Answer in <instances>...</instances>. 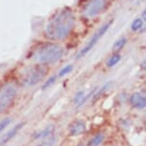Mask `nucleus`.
<instances>
[{"mask_svg": "<svg viewBox=\"0 0 146 146\" xmlns=\"http://www.w3.org/2000/svg\"><path fill=\"white\" fill-rule=\"evenodd\" d=\"M76 26V15L70 8H63L52 16L45 27V36L51 41L66 39Z\"/></svg>", "mask_w": 146, "mask_h": 146, "instance_id": "1", "label": "nucleus"}, {"mask_svg": "<svg viewBox=\"0 0 146 146\" xmlns=\"http://www.w3.org/2000/svg\"><path fill=\"white\" fill-rule=\"evenodd\" d=\"M64 54V48L56 42H44L35 46L29 56L39 65H51L58 62Z\"/></svg>", "mask_w": 146, "mask_h": 146, "instance_id": "2", "label": "nucleus"}, {"mask_svg": "<svg viewBox=\"0 0 146 146\" xmlns=\"http://www.w3.org/2000/svg\"><path fill=\"white\" fill-rule=\"evenodd\" d=\"M16 95L17 88L12 82H7L0 87V113H3L13 105Z\"/></svg>", "mask_w": 146, "mask_h": 146, "instance_id": "3", "label": "nucleus"}, {"mask_svg": "<svg viewBox=\"0 0 146 146\" xmlns=\"http://www.w3.org/2000/svg\"><path fill=\"white\" fill-rule=\"evenodd\" d=\"M47 68L44 65L36 64L27 70L26 74L22 78V84L26 87H32L42 80L47 75Z\"/></svg>", "mask_w": 146, "mask_h": 146, "instance_id": "4", "label": "nucleus"}, {"mask_svg": "<svg viewBox=\"0 0 146 146\" xmlns=\"http://www.w3.org/2000/svg\"><path fill=\"white\" fill-rule=\"evenodd\" d=\"M109 0H90L85 5L83 13L85 16L89 18H93L98 16L100 13H104L109 7Z\"/></svg>", "mask_w": 146, "mask_h": 146, "instance_id": "5", "label": "nucleus"}, {"mask_svg": "<svg viewBox=\"0 0 146 146\" xmlns=\"http://www.w3.org/2000/svg\"><path fill=\"white\" fill-rule=\"evenodd\" d=\"M112 23H113V20L107 22L106 24H104L102 27H100V28L98 30V32H96V34L93 35L89 42L86 44V46H85L84 48L78 53V58H81L82 56H84L85 54H87L91 50H92L94 47L96 45V43L100 40V38L103 37V35H105L107 32H108V30L110 29V27H111V25H112Z\"/></svg>", "mask_w": 146, "mask_h": 146, "instance_id": "6", "label": "nucleus"}, {"mask_svg": "<svg viewBox=\"0 0 146 146\" xmlns=\"http://www.w3.org/2000/svg\"><path fill=\"white\" fill-rule=\"evenodd\" d=\"M25 125V122H21L19 123V124L15 125V127L12 128L9 132H7L6 134L3 135L1 137H0V146H3L4 144H6L8 141H10L11 139H13V137L15 136L16 134L18 133L19 131L21 130L22 128H23V126Z\"/></svg>", "mask_w": 146, "mask_h": 146, "instance_id": "7", "label": "nucleus"}, {"mask_svg": "<svg viewBox=\"0 0 146 146\" xmlns=\"http://www.w3.org/2000/svg\"><path fill=\"white\" fill-rule=\"evenodd\" d=\"M131 105L136 109H143L146 106V98L140 93H134L130 98Z\"/></svg>", "mask_w": 146, "mask_h": 146, "instance_id": "8", "label": "nucleus"}, {"mask_svg": "<svg viewBox=\"0 0 146 146\" xmlns=\"http://www.w3.org/2000/svg\"><path fill=\"white\" fill-rule=\"evenodd\" d=\"M86 129L85 123L82 120H76L70 125V133L72 136H78L83 134Z\"/></svg>", "mask_w": 146, "mask_h": 146, "instance_id": "9", "label": "nucleus"}, {"mask_svg": "<svg viewBox=\"0 0 146 146\" xmlns=\"http://www.w3.org/2000/svg\"><path fill=\"white\" fill-rule=\"evenodd\" d=\"M54 130V127L53 125H49L47 126L45 129H43L42 131H39V132H36V133L34 134V139H43V137H49L51 134H53V132Z\"/></svg>", "mask_w": 146, "mask_h": 146, "instance_id": "10", "label": "nucleus"}, {"mask_svg": "<svg viewBox=\"0 0 146 146\" xmlns=\"http://www.w3.org/2000/svg\"><path fill=\"white\" fill-rule=\"evenodd\" d=\"M126 43H127V38L121 37L119 39H117L114 43V45H113V51H114L115 53H118V52L121 51L123 48H124Z\"/></svg>", "mask_w": 146, "mask_h": 146, "instance_id": "11", "label": "nucleus"}, {"mask_svg": "<svg viewBox=\"0 0 146 146\" xmlns=\"http://www.w3.org/2000/svg\"><path fill=\"white\" fill-rule=\"evenodd\" d=\"M103 140H104V135L102 133H100L96 135L93 139H90L89 143H88V146H100L102 143Z\"/></svg>", "mask_w": 146, "mask_h": 146, "instance_id": "12", "label": "nucleus"}, {"mask_svg": "<svg viewBox=\"0 0 146 146\" xmlns=\"http://www.w3.org/2000/svg\"><path fill=\"white\" fill-rule=\"evenodd\" d=\"M120 59H121L120 54L118 53H115L114 54H112V56L109 57L108 60H107L106 65L108 66V67L112 68V67H114V66L117 65V63L120 61Z\"/></svg>", "mask_w": 146, "mask_h": 146, "instance_id": "13", "label": "nucleus"}, {"mask_svg": "<svg viewBox=\"0 0 146 146\" xmlns=\"http://www.w3.org/2000/svg\"><path fill=\"white\" fill-rule=\"evenodd\" d=\"M73 70H74V65L73 64H68L59 71V73L57 76H58L59 78H62V76H67L68 74L72 73V71Z\"/></svg>", "mask_w": 146, "mask_h": 146, "instance_id": "14", "label": "nucleus"}, {"mask_svg": "<svg viewBox=\"0 0 146 146\" xmlns=\"http://www.w3.org/2000/svg\"><path fill=\"white\" fill-rule=\"evenodd\" d=\"M142 24H143V21L141 18H137L135 19V20L132 22L131 24V30L134 32H137L139 31L140 29H141L142 27Z\"/></svg>", "mask_w": 146, "mask_h": 146, "instance_id": "15", "label": "nucleus"}, {"mask_svg": "<svg viewBox=\"0 0 146 146\" xmlns=\"http://www.w3.org/2000/svg\"><path fill=\"white\" fill-rule=\"evenodd\" d=\"M56 139L54 137H51V139H46L42 142L38 143V144L35 146H54V143H56Z\"/></svg>", "mask_w": 146, "mask_h": 146, "instance_id": "16", "label": "nucleus"}, {"mask_svg": "<svg viewBox=\"0 0 146 146\" xmlns=\"http://www.w3.org/2000/svg\"><path fill=\"white\" fill-rule=\"evenodd\" d=\"M11 122H12V118L11 117H6V118H4L3 120L0 121V133H1Z\"/></svg>", "mask_w": 146, "mask_h": 146, "instance_id": "17", "label": "nucleus"}, {"mask_svg": "<svg viewBox=\"0 0 146 146\" xmlns=\"http://www.w3.org/2000/svg\"><path fill=\"white\" fill-rule=\"evenodd\" d=\"M84 96H85L84 92H79V93L76 94V96H75V98H74V101H75V103L78 104V106H80L81 101H82V100H83Z\"/></svg>", "mask_w": 146, "mask_h": 146, "instance_id": "18", "label": "nucleus"}, {"mask_svg": "<svg viewBox=\"0 0 146 146\" xmlns=\"http://www.w3.org/2000/svg\"><path fill=\"white\" fill-rule=\"evenodd\" d=\"M56 76H52V78H50L47 80L46 82H45V84L43 85V89L45 90V89H47L48 87H50L52 84L53 83H54V81H56Z\"/></svg>", "mask_w": 146, "mask_h": 146, "instance_id": "19", "label": "nucleus"}]
</instances>
